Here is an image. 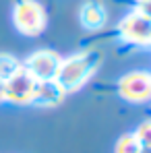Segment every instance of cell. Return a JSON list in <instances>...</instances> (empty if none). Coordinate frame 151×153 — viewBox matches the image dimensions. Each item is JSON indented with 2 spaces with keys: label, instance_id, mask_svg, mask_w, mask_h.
Returning <instances> with one entry per match:
<instances>
[{
  "label": "cell",
  "instance_id": "cell-9",
  "mask_svg": "<svg viewBox=\"0 0 151 153\" xmlns=\"http://www.w3.org/2000/svg\"><path fill=\"white\" fill-rule=\"evenodd\" d=\"M21 66H23V62L19 58H15L13 54L0 52V79L2 81H6L8 76H13Z\"/></svg>",
  "mask_w": 151,
  "mask_h": 153
},
{
  "label": "cell",
  "instance_id": "cell-12",
  "mask_svg": "<svg viewBox=\"0 0 151 153\" xmlns=\"http://www.w3.org/2000/svg\"><path fill=\"white\" fill-rule=\"evenodd\" d=\"M137 13H141L143 17H147L151 21V0H137Z\"/></svg>",
  "mask_w": 151,
  "mask_h": 153
},
{
  "label": "cell",
  "instance_id": "cell-2",
  "mask_svg": "<svg viewBox=\"0 0 151 153\" xmlns=\"http://www.w3.org/2000/svg\"><path fill=\"white\" fill-rule=\"evenodd\" d=\"M13 23L19 33L27 37H35L46 29L48 17L37 0H19L13 8Z\"/></svg>",
  "mask_w": 151,
  "mask_h": 153
},
{
  "label": "cell",
  "instance_id": "cell-14",
  "mask_svg": "<svg viewBox=\"0 0 151 153\" xmlns=\"http://www.w3.org/2000/svg\"><path fill=\"white\" fill-rule=\"evenodd\" d=\"M139 153H151V147H141Z\"/></svg>",
  "mask_w": 151,
  "mask_h": 153
},
{
  "label": "cell",
  "instance_id": "cell-5",
  "mask_svg": "<svg viewBox=\"0 0 151 153\" xmlns=\"http://www.w3.org/2000/svg\"><path fill=\"white\" fill-rule=\"evenodd\" d=\"M118 35L126 44L151 46V21L137 10H130L118 23Z\"/></svg>",
  "mask_w": 151,
  "mask_h": 153
},
{
  "label": "cell",
  "instance_id": "cell-3",
  "mask_svg": "<svg viewBox=\"0 0 151 153\" xmlns=\"http://www.w3.org/2000/svg\"><path fill=\"white\" fill-rule=\"evenodd\" d=\"M118 95L130 103H143L151 100V73L132 71L118 81Z\"/></svg>",
  "mask_w": 151,
  "mask_h": 153
},
{
  "label": "cell",
  "instance_id": "cell-4",
  "mask_svg": "<svg viewBox=\"0 0 151 153\" xmlns=\"http://www.w3.org/2000/svg\"><path fill=\"white\" fill-rule=\"evenodd\" d=\"M62 56L54 50H37L33 54H29L23 60V68L35 81H50L56 79V73L60 68Z\"/></svg>",
  "mask_w": 151,
  "mask_h": 153
},
{
  "label": "cell",
  "instance_id": "cell-13",
  "mask_svg": "<svg viewBox=\"0 0 151 153\" xmlns=\"http://www.w3.org/2000/svg\"><path fill=\"white\" fill-rule=\"evenodd\" d=\"M4 102V81L0 79V103Z\"/></svg>",
  "mask_w": 151,
  "mask_h": 153
},
{
  "label": "cell",
  "instance_id": "cell-8",
  "mask_svg": "<svg viewBox=\"0 0 151 153\" xmlns=\"http://www.w3.org/2000/svg\"><path fill=\"white\" fill-rule=\"evenodd\" d=\"M79 21L81 25L85 27L87 31H97L108 23V13H106V6L97 2V0H89L81 6L79 10Z\"/></svg>",
  "mask_w": 151,
  "mask_h": 153
},
{
  "label": "cell",
  "instance_id": "cell-6",
  "mask_svg": "<svg viewBox=\"0 0 151 153\" xmlns=\"http://www.w3.org/2000/svg\"><path fill=\"white\" fill-rule=\"evenodd\" d=\"M35 85H37V81L21 66L13 76H8L4 81V102L17 103V105L31 103L33 93H35Z\"/></svg>",
  "mask_w": 151,
  "mask_h": 153
},
{
  "label": "cell",
  "instance_id": "cell-11",
  "mask_svg": "<svg viewBox=\"0 0 151 153\" xmlns=\"http://www.w3.org/2000/svg\"><path fill=\"white\" fill-rule=\"evenodd\" d=\"M132 134L137 137V141H139L141 147H151V120L139 124V128H137Z\"/></svg>",
  "mask_w": 151,
  "mask_h": 153
},
{
  "label": "cell",
  "instance_id": "cell-1",
  "mask_svg": "<svg viewBox=\"0 0 151 153\" xmlns=\"http://www.w3.org/2000/svg\"><path fill=\"white\" fill-rule=\"evenodd\" d=\"M101 56L95 50H85L73 54L68 58H62L60 68L56 73V81L62 85V89L66 93L79 91L91 76L95 75V71L100 68Z\"/></svg>",
  "mask_w": 151,
  "mask_h": 153
},
{
  "label": "cell",
  "instance_id": "cell-7",
  "mask_svg": "<svg viewBox=\"0 0 151 153\" xmlns=\"http://www.w3.org/2000/svg\"><path fill=\"white\" fill-rule=\"evenodd\" d=\"M66 97V91L62 89V85L50 79V81H37L35 85V93H33V105H39V108H56L64 102Z\"/></svg>",
  "mask_w": 151,
  "mask_h": 153
},
{
  "label": "cell",
  "instance_id": "cell-10",
  "mask_svg": "<svg viewBox=\"0 0 151 153\" xmlns=\"http://www.w3.org/2000/svg\"><path fill=\"white\" fill-rule=\"evenodd\" d=\"M139 149H141V145H139L137 137L132 132H128V134H122L118 139V143L114 147V153H139Z\"/></svg>",
  "mask_w": 151,
  "mask_h": 153
}]
</instances>
